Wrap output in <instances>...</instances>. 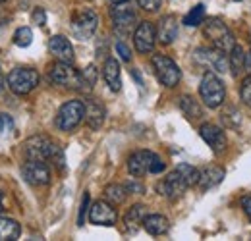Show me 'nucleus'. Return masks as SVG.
<instances>
[{
	"instance_id": "f257e3e1",
	"label": "nucleus",
	"mask_w": 251,
	"mask_h": 241,
	"mask_svg": "<svg viewBox=\"0 0 251 241\" xmlns=\"http://www.w3.org/2000/svg\"><path fill=\"white\" fill-rule=\"evenodd\" d=\"M24 154L27 160H52L56 168L64 170V151L47 135H33L24 143Z\"/></svg>"
},
{
	"instance_id": "f03ea898",
	"label": "nucleus",
	"mask_w": 251,
	"mask_h": 241,
	"mask_svg": "<svg viewBox=\"0 0 251 241\" xmlns=\"http://www.w3.org/2000/svg\"><path fill=\"white\" fill-rule=\"evenodd\" d=\"M203 35L205 39H209L211 47L219 48L222 52H230L236 47L234 33L220 18H209L207 22H203Z\"/></svg>"
},
{
	"instance_id": "7ed1b4c3",
	"label": "nucleus",
	"mask_w": 251,
	"mask_h": 241,
	"mask_svg": "<svg viewBox=\"0 0 251 241\" xmlns=\"http://www.w3.org/2000/svg\"><path fill=\"white\" fill-rule=\"evenodd\" d=\"M199 95L209 108H219L226 100V87L215 72H205L199 83Z\"/></svg>"
},
{
	"instance_id": "20e7f679",
	"label": "nucleus",
	"mask_w": 251,
	"mask_h": 241,
	"mask_svg": "<svg viewBox=\"0 0 251 241\" xmlns=\"http://www.w3.org/2000/svg\"><path fill=\"white\" fill-rule=\"evenodd\" d=\"M6 83L14 95H29L37 85H39V72L33 68H14L8 77Z\"/></svg>"
},
{
	"instance_id": "39448f33",
	"label": "nucleus",
	"mask_w": 251,
	"mask_h": 241,
	"mask_svg": "<svg viewBox=\"0 0 251 241\" xmlns=\"http://www.w3.org/2000/svg\"><path fill=\"white\" fill-rule=\"evenodd\" d=\"M83 118H85V102L83 100H68L60 106L54 123L60 131L68 133V131H74Z\"/></svg>"
},
{
	"instance_id": "423d86ee",
	"label": "nucleus",
	"mask_w": 251,
	"mask_h": 241,
	"mask_svg": "<svg viewBox=\"0 0 251 241\" xmlns=\"http://www.w3.org/2000/svg\"><path fill=\"white\" fill-rule=\"evenodd\" d=\"M70 27H72V33L75 39L87 41L93 37L97 27H99V16L91 8H79L77 12H74Z\"/></svg>"
},
{
	"instance_id": "0eeeda50",
	"label": "nucleus",
	"mask_w": 251,
	"mask_h": 241,
	"mask_svg": "<svg viewBox=\"0 0 251 241\" xmlns=\"http://www.w3.org/2000/svg\"><path fill=\"white\" fill-rule=\"evenodd\" d=\"M228 52H222L215 47H199L193 52V60L199 66L207 68L209 72L215 73H226V70H230V60L226 56Z\"/></svg>"
},
{
	"instance_id": "6e6552de",
	"label": "nucleus",
	"mask_w": 251,
	"mask_h": 241,
	"mask_svg": "<svg viewBox=\"0 0 251 241\" xmlns=\"http://www.w3.org/2000/svg\"><path fill=\"white\" fill-rule=\"evenodd\" d=\"M151 64H153L155 75H157V79L160 81V85L172 89V87H176V85L180 83L182 72H180L178 64L172 60V58H168V56H164V54H153Z\"/></svg>"
},
{
	"instance_id": "1a4fd4ad",
	"label": "nucleus",
	"mask_w": 251,
	"mask_h": 241,
	"mask_svg": "<svg viewBox=\"0 0 251 241\" xmlns=\"http://www.w3.org/2000/svg\"><path fill=\"white\" fill-rule=\"evenodd\" d=\"M110 20H112V27L118 35H127L131 33L137 22V14L131 6V2H118V4H112L110 8Z\"/></svg>"
},
{
	"instance_id": "9d476101",
	"label": "nucleus",
	"mask_w": 251,
	"mask_h": 241,
	"mask_svg": "<svg viewBox=\"0 0 251 241\" xmlns=\"http://www.w3.org/2000/svg\"><path fill=\"white\" fill-rule=\"evenodd\" d=\"M49 77L54 85L81 91V72H77L72 64H66V62L52 64L50 70H49Z\"/></svg>"
},
{
	"instance_id": "9b49d317",
	"label": "nucleus",
	"mask_w": 251,
	"mask_h": 241,
	"mask_svg": "<svg viewBox=\"0 0 251 241\" xmlns=\"http://www.w3.org/2000/svg\"><path fill=\"white\" fill-rule=\"evenodd\" d=\"M188 187H189L188 180H186L184 174L176 168V170H172L164 180L158 181L157 191L162 197H166V199H170V201H176V199H180V197L186 193Z\"/></svg>"
},
{
	"instance_id": "f8f14e48",
	"label": "nucleus",
	"mask_w": 251,
	"mask_h": 241,
	"mask_svg": "<svg viewBox=\"0 0 251 241\" xmlns=\"http://www.w3.org/2000/svg\"><path fill=\"white\" fill-rule=\"evenodd\" d=\"M22 176L33 187H45L50 183V170L45 160H27L22 166Z\"/></svg>"
},
{
	"instance_id": "ddd939ff",
	"label": "nucleus",
	"mask_w": 251,
	"mask_h": 241,
	"mask_svg": "<svg viewBox=\"0 0 251 241\" xmlns=\"http://www.w3.org/2000/svg\"><path fill=\"white\" fill-rule=\"evenodd\" d=\"M157 29L151 22H139L137 27L133 31V45L139 54H149L153 52L157 45Z\"/></svg>"
},
{
	"instance_id": "4468645a",
	"label": "nucleus",
	"mask_w": 251,
	"mask_h": 241,
	"mask_svg": "<svg viewBox=\"0 0 251 241\" xmlns=\"http://www.w3.org/2000/svg\"><path fill=\"white\" fill-rule=\"evenodd\" d=\"M199 135L213 149V152H217V154L224 152L226 147H228V139H226L224 129L219 127V125H215V123H203L199 127Z\"/></svg>"
},
{
	"instance_id": "2eb2a0df",
	"label": "nucleus",
	"mask_w": 251,
	"mask_h": 241,
	"mask_svg": "<svg viewBox=\"0 0 251 241\" xmlns=\"http://www.w3.org/2000/svg\"><path fill=\"white\" fill-rule=\"evenodd\" d=\"M116 220H118L116 209L108 201H97L89 209V222L95 226H114Z\"/></svg>"
},
{
	"instance_id": "dca6fc26",
	"label": "nucleus",
	"mask_w": 251,
	"mask_h": 241,
	"mask_svg": "<svg viewBox=\"0 0 251 241\" xmlns=\"http://www.w3.org/2000/svg\"><path fill=\"white\" fill-rule=\"evenodd\" d=\"M155 152L153 151H137L127 158V172L133 178H143L145 174L151 172V162L155 160Z\"/></svg>"
},
{
	"instance_id": "f3484780",
	"label": "nucleus",
	"mask_w": 251,
	"mask_h": 241,
	"mask_svg": "<svg viewBox=\"0 0 251 241\" xmlns=\"http://www.w3.org/2000/svg\"><path fill=\"white\" fill-rule=\"evenodd\" d=\"M49 50H50V54L58 62L74 64V60H75L74 47H72V43H70L64 35H54V37L49 41Z\"/></svg>"
},
{
	"instance_id": "a211bd4d",
	"label": "nucleus",
	"mask_w": 251,
	"mask_h": 241,
	"mask_svg": "<svg viewBox=\"0 0 251 241\" xmlns=\"http://www.w3.org/2000/svg\"><path fill=\"white\" fill-rule=\"evenodd\" d=\"M85 121L91 129H100L102 123H104V118H106V108L100 100H97L93 96L85 98Z\"/></svg>"
},
{
	"instance_id": "6ab92c4d",
	"label": "nucleus",
	"mask_w": 251,
	"mask_h": 241,
	"mask_svg": "<svg viewBox=\"0 0 251 241\" xmlns=\"http://www.w3.org/2000/svg\"><path fill=\"white\" fill-rule=\"evenodd\" d=\"M224 176H226V170L224 168L215 166V164L205 166L203 170H199V181H197V185H199L201 191H209V189L217 187L220 181L224 180Z\"/></svg>"
},
{
	"instance_id": "aec40b11",
	"label": "nucleus",
	"mask_w": 251,
	"mask_h": 241,
	"mask_svg": "<svg viewBox=\"0 0 251 241\" xmlns=\"http://www.w3.org/2000/svg\"><path fill=\"white\" fill-rule=\"evenodd\" d=\"M178 37V18L176 16H164L160 18L157 27V39L162 45H172Z\"/></svg>"
},
{
	"instance_id": "412c9836",
	"label": "nucleus",
	"mask_w": 251,
	"mask_h": 241,
	"mask_svg": "<svg viewBox=\"0 0 251 241\" xmlns=\"http://www.w3.org/2000/svg\"><path fill=\"white\" fill-rule=\"evenodd\" d=\"M102 77L110 91L118 93L122 89V73H120V64L116 58H106L104 66H102Z\"/></svg>"
},
{
	"instance_id": "4be33fe9",
	"label": "nucleus",
	"mask_w": 251,
	"mask_h": 241,
	"mask_svg": "<svg viewBox=\"0 0 251 241\" xmlns=\"http://www.w3.org/2000/svg\"><path fill=\"white\" fill-rule=\"evenodd\" d=\"M143 228L151 236H164L170 228V222L162 214H147L145 220H143Z\"/></svg>"
},
{
	"instance_id": "5701e85b",
	"label": "nucleus",
	"mask_w": 251,
	"mask_h": 241,
	"mask_svg": "<svg viewBox=\"0 0 251 241\" xmlns=\"http://www.w3.org/2000/svg\"><path fill=\"white\" fill-rule=\"evenodd\" d=\"M145 216H147V207L145 205H133L124 216V224L127 232H137V228H139V224H143Z\"/></svg>"
},
{
	"instance_id": "b1692460",
	"label": "nucleus",
	"mask_w": 251,
	"mask_h": 241,
	"mask_svg": "<svg viewBox=\"0 0 251 241\" xmlns=\"http://www.w3.org/2000/svg\"><path fill=\"white\" fill-rule=\"evenodd\" d=\"M22 236V226L6 216H0V241H16Z\"/></svg>"
},
{
	"instance_id": "393cba45",
	"label": "nucleus",
	"mask_w": 251,
	"mask_h": 241,
	"mask_svg": "<svg viewBox=\"0 0 251 241\" xmlns=\"http://www.w3.org/2000/svg\"><path fill=\"white\" fill-rule=\"evenodd\" d=\"M228 60H230V72H232V75L234 77H240L242 72L246 70V50L240 45H236L228 52Z\"/></svg>"
},
{
	"instance_id": "a878e982",
	"label": "nucleus",
	"mask_w": 251,
	"mask_h": 241,
	"mask_svg": "<svg viewBox=\"0 0 251 241\" xmlns=\"http://www.w3.org/2000/svg\"><path fill=\"white\" fill-rule=\"evenodd\" d=\"M178 106H180V110L188 116L189 120H199V118H203V108H201L199 102H197L193 96H189V95H184V96L178 98Z\"/></svg>"
},
{
	"instance_id": "bb28decb",
	"label": "nucleus",
	"mask_w": 251,
	"mask_h": 241,
	"mask_svg": "<svg viewBox=\"0 0 251 241\" xmlns=\"http://www.w3.org/2000/svg\"><path fill=\"white\" fill-rule=\"evenodd\" d=\"M126 197H127V189H126V185H120V183H108V185L104 187V201H108V203L114 205V207L122 205V203L126 201Z\"/></svg>"
},
{
	"instance_id": "cd10ccee",
	"label": "nucleus",
	"mask_w": 251,
	"mask_h": 241,
	"mask_svg": "<svg viewBox=\"0 0 251 241\" xmlns=\"http://www.w3.org/2000/svg\"><path fill=\"white\" fill-rule=\"evenodd\" d=\"M203 22H205V6L203 4L193 6L188 14H186V18H184V25H188V27H197Z\"/></svg>"
},
{
	"instance_id": "c85d7f7f",
	"label": "nucleus",
	"mask_w": 251,
	"mask_h": 241,
	"mask_svg": "<svg viewBox=\"0 0 251 241\" xmlns=\"http://www.w3.org/2000/svg\"><path fill=\"white\" fill-rule=\"evenodd\" d=\"M222 121H224V125L228 127V129H238L240 127V123H242V114L238 112V108L236 106H228L224 112H222Z\"/></svg>"
},
{
	"instance_id": "c756f323",
	"label": "nucleus",
	"mask_w": 251,
	"mask_h": 241,
	"mask_svg": "<svg viewBox=\"0 0 251 241\" xmlns=\"http://www.w3.org/2000/svg\"><path fill=\"white\" fill-rule=\"evenodd\" d=\"M33 43V31L29 27H20V29L14 33V45L16 47H22V48H25V47H29Z\"/></svg>"
},
{
	"instance_id": "7c9ffc66",
	"label": "nucleus",
	"mask_w": 251,
	"mask_h": 241,
	"mask_svg": "<svg viewBox=\"0 0 251 241\" xmlns=\"http://www.w3.org/2000/svg\"><path fill=\"white\" fill-rule=\"evenodd\" d=\"M97 81V68L93 64L81 72V91H91Z\"/></svg>"
},
{
	"instance_id": "2f4dec72",
	"label": "nucleus",
	"mask_w": 251,
	"mask_h": 241,
	"mask_svg": "<svg viewBox=\"0 0 251 241\" xmlns=\"http://www.w3.org/2000/svg\"><path fill=\"white\" fill-rule=\"evenodd\" d=\"M182 174H184V178L188 180L189 187L191 185H197V181H199V170L197 168H193V166H189V164H180V166H176Z\"/></svg>"
},
{
	"instance_id": "473e14b6",
	"label": "nucleus",
	"mask_w": 251,
	"mask_h": 241,
	"mask_svg": "<svg viewBox=\"0 0 251 241\" xmlns=\"http://www.w3.org/2000/svg\"><path fill=\"white\" fill-rule=\"evenodd\" d=\"M240 98H242V102L246 106L251 108V75L244 77L242 83H240Z\"/></svg>"
},
{
	"instance_id": "72a5a7b5",
	"label": "nucleus",
	"mask_w": 251,
	"mask_h": 241,
	"mask_svg": "<svg viewBox=\"0 0 251 241\" xmlns=\"http://www.w3.org/2000/svg\"><path fill=\"white\" fill-rule=\"evenodd\" d=\"M160 4H162V0H137V6L143 8L145 12H157Z\"/></svg>"
},
{
	"instance_id": "f704fd0d",
	"label": "nucleus",
	"mask_w": 251,
	"mask_h": 241,
	"mask_svg": "<svg viewBox=\"0 0 251 241\" xmlns=\"http://www.w3.org/2000/svg\"><path fill=\"white\" fill-rule=\"evenodd\" d=\"M87 209H89V193L85 191V193H83V199H81V207H79V218H77V224H79V226H83V222H85Z\"/></svg>"
},
{
	"instance_id": "c9c22d12",
	"label": "nucleus",
	"mask_w": 251,
	"mask_h": 241,
	"mask_svg": "<svg viewBox=\"0 0 251 241\" xmlns=\"http://www.w3.org/2000/svg\"><path fill=\"white\" fill-rule=\"evenodd\" d=\"M31 18H33V22H35L37 25H41V27L47 24V12H45L43 8H35L31 14Z\"/></svg>"
},
{
	"instance_id": "e433bc0d",
	"label": "nucleus",
	"mask_w": 251,
	"mask_h": 241,
	"mask_svg": "<svg viewBox=\"0 0 251 241\" xmlns=\"http://www.w3.org/2000/svg\"><path fill=\"white\" fill-rule=\"evenodd\" d=\"M12 129H14V120L8 114H0V131L2 133H8Z\"/></svg>"
},
{
	"instance_id": "4c0bfd02",
	"label": "nucleus",
	"mask_w": 251,
	"mask_h": 241,
	"mask_svg": "<svg viewBox=\"0 0 251 241\" xmlns=\"http://www.w3.org/2000/svg\"><path fill=\"white\" fill-rule=\"evenodd\" d=\"M116 52L120 54V58H122L124 62H129V60H131V50H129V48L126 47L122 41H118V43H116Z\"/></svg>"
},
{
	"instance_id": "58836bf2",
	"label": "nucleus",
	"mask_w": 251,
	"mask_h": 241,
	"mask_svg": "<svg viewBox=\"0 0 251 241\" xmlns=\"http://www.w3.org/2000/svg\"><path fill=\"white\" fill-rule=\"evenodd\" d=\"M126 189H127V193H137V195L145 193V187L141 183H137V181H127L126 183Z\"/></svg>"
},
{
	"instance_id": "ea45409f",
	"label": "nucleus",
	"mask_w": 251,
	"mask_h": 241,
	"mask_svg": "<svg viewBox=\"0 0 251 241\" xmlns=\"http://www.w3.org/2000/svg\"><path fill=\"white\" fill-rule=\"evenodd\" d=\"M164 170V162L160 160V156H155V160L151 162V172L149 174H160Z\"/></svg>"
},
{
	"instance_id": "a19ab883",
	"label": "nucleus",
	"mask_w": 251,
	"mask_h": 241,
	"mask_svg": "<svg viewBox=\"0 0 251 241\" xmlns=\"http://www.w3.org/2000/svg\"><path fill=\"white\" fill-rule=\"evenodd\" d=\"M242 207H244V212L248 214V218L251 220V197H244L242 199Z\"/></svg>"
},
{
	"instance_id": "79ce46f5",
	"label": "nucleus",
	"mask_w": 251,
	"mask_h": 241,
	"mask_svg": "<svg viewBox=\"0 0 251 241\" xmlns=\"http://www.w3.org/2000/svg\"><path fill=\"white\" fill-rule=\"evenodd\" d=\"M246 70H248V72L251 73V50L248 52V54H246Z\"/></svg>"
},
{
	"instance_id": "37998d69",
	"label": "nucleus",
	"mask_w": 251,
	"mask_h": 241,
	"mask_svg": "<svg viewBox=\"0 0 251 241\" xmlns=\"http://www.w3.org/2000/svg\"><path fill=\"white\" fill-rule=\"evenodd\" d=\"M4 83H6V79H4V73H2V70H0V91L4 89Z\"/></svg>"
},
{
	"instance_id": "c03bdc74",
	"label": "nucleus",
	"mask_w": 251,
	"mask_h": 241,
	"mask_svg": "<svg viewBox=\"0 0 251 241\" xmlns=\"http://www.w3.org/2000/svg\"><path fill=\"white\" fill-rule=\"evenodd\" d=\"M2 201H4V197H2V191H0V212H2Z\"/></svg>"
},
{
	"instance_id": "a18cd8bd",
	"label": "nucleus",
	"mask_w": 251,
	"mask_h": 241,
	"mask_svg": "<svg viewBox=\"0 0 251 241\" xmlns=\"http://www.w3.org/2000/svg\"><path fill=\"white\" fill-rule=\"evenodd\" d=\"M112 4H118V2H127V0H110Z\"/></svg>"
},
{
	"instance_id": "49530a36",
	"label": "nucleus",
	"mask_w": 251,
	"mask_h": 241,
	"mask_svg": "<svg viewBox=\"0 0 251 241\" xmlns=\"http://www.w3.org/2000/svg\"><path fill=\"white\" fill-rule=\"evenodd\" d=\"M0 2H6V0H0Z\"/></svg>"
}]
</instances>
